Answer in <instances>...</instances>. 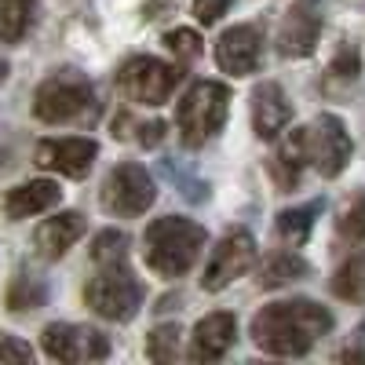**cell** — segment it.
I'll list each match as a JSON object with an SVG mask.
<instances>
[{
    "label": "cell",
    "instance_id": "3",
    "mask_svg": "<svg viewBox=\"0 0 365 365\" xmlns=\"http://www.w3.org/2000/svg\"><path fill=\"white\" fill-rule=\"evenodd\" d=\"M230 113V88L220 81H197L175 110V125L187 146H205L227 125Z\"/></svg>",
    "mask_w": 365,
    "mask_h": 365
},
{
    "label": "cell",
    "instance_id": "2",
    "mask_svg": "<svg viewBox=\"0 0 365 365\" xmlns=\"http://www.w3.org/2000/svg\"><path fill=\"white\" fill-rule=\"evenodd\" d=\"M205 227L182 216H165L146 227V263L165 278H182L205 249Z\"/></svg>",
    "mask_w": 365,
    "mask_h": 365
},
{
    "label": "cell",
    "instance_id": "5",
    "mask_svg": "<svg viewBox=\"0 0 365 365\" xmlns=\"http://www.w3.org/2000/svg\"><path fill=\"white\" fill-rule=\"evenodd\" d=\"M84 303L106 322H128L143 303V285L135 282L128 263H110L88 282Z\"/></svg>",
    "mask_w": 365,
    "mask_h": 365
},
{
    "label": "cell",
    "instance_id": "16",
    "mask_svg": "<svg viewBox=\"0 0 365 365\" xmlns=\"http://www.w3.org/2000/svg\"><path fill=\"white\" fill-rule=\"evenodd\" d=\"M84 234V216L81 212H63V216H51L37 227L34 234V245L44 259H58L66 249L77 245V237Z\"/></svg>",
    "mask_w": 365,
    "mask_h": 365
},
{
    "label": "cell",
    "instance_id": "20",
    "mask_svg": "<svg viewBox=\"0 0 365 365\" xmlns=\"http://www.w3.org/2000/svg\"><path fill=\"white\" fill-rule=\"evenodd\" d=\"M37 22V4L34 0H0V41L19 44Z\"/></svg>",
    "mask_w": 365,
    "mask_h": 365
},
{
    "label": "cell",
    "instance_id": "31",
    "mask_svg": "<svg viewBox=\"0 0 365 365\" xmlns=\"http://www.w3.org/2000/svg\"><path fill=\"white\" fill-rule=\"evenodd\" d=\"M0 361H34V347L11 336H0Z\"/></svg>",
    "mask_w": 365,
    "mask_h": 365
},
{
    "label": "cell",
    "instance_id": "18",
    "mask_svg": "<svg viewBox=\"0 0 365 365\" xmlns=\"http://www.w3.org/2000/svg\"><path fill=\"white\" fill-rule=\"evenodd\" d=\"M63 201V190H58V182L51 179H34V182H22V187L8 190L4 197V208L11 220H26V216H37V212H48Z\"/></svg>",
    "mask_w": 365,
    "mask_h": 365
},
{
    "label": "cell",
    "instance_id": "4",
    "mask_svg": "<svg viewBox=\"0 0 365 365\" xmlns=\"http://www.w3.org/2000/svg\"><path fill=\"white\" fill-rule=\"evenodd\" d=\"M96 110V88L81 70H58L48 81H41L34 96V117L44 125H66L81 120Z\"/></svg>",
    "mask_w": 365,
    "mask_h": 365
},
{
    "label": "cell",
    "instance_id": "9",
    "mask_svg": "<svg viewBox=\"0 0 365 365\" xmlns=\"http://www.w3.org/2000/svg\"><path fill=\"white\" fill-rule=\"evenodd\" d=\"M48 358L55 361H103L110 354V344L99 329L91 325H70V322H55L44 329L41 336Z\"/></svg>",
    "mask_w": 365,
    "mask_h": 365
},
{
    "label": "cell",
    "instance_id": "23",
    "mask_svg": "<svg viewBox=\"0 0 365 365\" xmlns=\"http://www.w3.org/2000/svg\"><path fill=\"white\" fill-rule=\"evenodd\" d=\"M358 73H361V55H358V48L354 44H344L340 48V55L332 58V66H329V73H325V91H344L347 84H354L358 81Z\"/></svg>",
    "mask_w": 365,
    "mask_h": 365
},
{
    "label": "cell",
    "instance_id": "1",
    "mask_svg": "<svg viewBox=\"0 0 365 365\" xmlns=\"http://www.w3.org/2000/svg\"><path fill=\"white\" fill-rule=\"evenodd\" d=\"M329 329H332V314L322 303L285 299V303H267V307L252 318V340L267 354L303 358Z\"/></svg>",
    "mask_w": 365,
    "mask_h": 365
},
{
    "label": "cell",
    "instance_id": "10",
    "mask_svg": "<svg viewBox=\"0 0 365 365\" xmlns=\"http://www.w3.org/2000/svg\"><path fill=\"white\" fill-rule=\"evenodd\" d=\"M256 259V237L249 230H230L216 249H212V259L205 267L201 285L208 292H220L223 285H230L234 278H241Z\"/></svg>",
    "mask_w": 365,
    "mask_h": 365
},
{
    "label": "cell",
    "instance_id": "12",
    "mask_svg": "<svg viewBox=\"0 0 365 365\" xmlns=\"http://www.w3.org/2000/svg\"><path fill=\"white\" fill-rule=\"evenodd\" d=\"M96 154H99V146L91 139H44L37 146V165L58 175H70V179H84L91 172Z\"/></svg>",
    "mask_w": 365,
    "mask_h": 365
},
{
    "label": "cell",
    "instance_id": "32",
    "mask_svg": "<svg viewBox=\"0 0 365 365\" xmlns=\"http://www.w3.org/2000/svg\"><path fill=\"white\" fill-rule=\"evenodd\" d=\"M165 120H146V125H143V132H139V143L143 146H158L161 139H165Z\"/></svg>",
    "mask_w": 365,
    "mask_h": 365
},
{
    "label": "cell",
    "instance_id": "15",
    "mask_svg": "<svg viewBox=\"0 0 365 365\" xmlns=\"http://www.w3.org/2000/svg\"><path fill=\"white\" fill-rule=\"evenodd\" d=\"M234 336H237V322H234V314L216 311V314H208V318L197 322L194 340H190V354H194L197 361H220V358L230 351Z\"/></svg>",
    "mask_w": 365,
    "mask_h": 365
},
{
    "label": "cell",
    "instance_id": "28",
    "mask_svg": "<svg viewBox=\"0 0 365 365\" xmlns=\"http://www.w3.org/2000/svg\"><path fill=\"white\" fill-rule=\"evenodd\" d=\"M340 234L351 237V241H361L365 237V194H358L347 212H344V220H340Z\"/></svg>",
    "mask_w": 365,
    "mask_h": 365
},
{
    "label": "cell",
    "instance_id": "35",
    "mask_svg": "<svg viewBox=\"0 0 365 365\" xmlns=\"http://www.w3.org/2000/svg\"><path fill=\"white\" fill-rule=\"evenodd\" d=\"M303 4H318V0H303Z\"/></svg>",
    "mask_w": 365,
    "mask_h": 365
},
{
    "label": "cell",
    "instance_id": "27",
    "mask_svg": "<svg viewBox=\"0 0 365 365\" xmlns=\"http://www.w3.org/2000/svg\"><path fill=\"white\" fill-rule=\"evenodd\" d=\"M165 44L172 48V55L182 58V63H190V58L201 55V37L194 34V29H172V34L165 37Z\"/></svg>",
    "mask_w": 365,
    "mask_h": 365
},
{
    "label": "cell",
    "instance_id": "25",
    "mask_svg": "<svg viewBox=\"0 0 365 365\" xmlns=\"http://www.w3.org/2000/svg\"><path fill=\"white\" fill-rule=\"evenodd\" d=\"M91 259L99 267H110V263H128V237L120 230H103L91 245Z\"/></svg>",
    "mask_w": 365,
    "mask_h": 365
},
{
    "label": "cell",
    "instance_id": "6",
    "mask_svg": "<svg viewBox=\"0 0 365 365\" xmlns=\"http://www.w3.org/2000/svg\"><path fill=\"white\" fill-rule=\"evenodd\" d=\"M117 84L125 91V99H132L139 106H161L179 84V70L161 63V58L139 55V58H128V63L120 66Z\"/></svg>",
    "mask_w": 365,
    "mask_h": 365
},
{
    "label": "cell",
    "instance_id": "30",
    "mask_svg": "<svg viewBox=\"0 0 365 365\" xmlns=\"http://www.w3.org/2000/svg\"><path fill=\"white\" fill-rule=\"evenodd\" d=\"M230 8V0H194V15L201 26H212V22H220V15Z\"/></svg>",
    "mask_w": 365,
    "mask_h": 365
},
{
    "label": "cell",
    "instance_id": "7",
    "mask_svg": "<svg viewBox=\"0 0 365 365\" xmlns=\"http://www.w3.org/2000/svg\"><path fill=\"white\" fill-rule=\"evenodd\" d=\"M154 179L150 172L135 161H125L110 172V179L103 182V208L113 212V216H139L154 205Z\"/></svg>",
    "mask_w": 365,
    "mask_h": 365
},
{
    "label": "cell",
    "instance_id": "19",
    "mask_svg": "<svg viewBox=\"0 0 365 365\" xmlns=\"http://www.w3.org/2000/svg\"><path fill=\"white\" fill-rule=\"evenodd\" d=\"M322 208H325V201H322V197H318V201H311V205H299V208H285L282 216H278V223H274V230H278V237L285 241V245L299 249L303 241L311 237L314 220L322 216Z\"/></svg>",
    "mask_w": 365,
    "mask_h": 365
},
{
    "label": "cell",
    "instance_id": "21",
    "mask_svg": "<svg viewBox=\"0 0 365 365\" xmlns=\"http://www.w3.org/2000/svg\"><path fill=\"white\" fill-rule=\"evenodd\" d=\"M307 259L296 256V252H274L263 270H259V285L263 289H278V285H289V282H299V278H307Z\"/></svg>",
    "mask_w": 365,
    "mask_h": 365
},
{
    "label": "cell",
    "instance_id": "8",
    "mask_svg": "<svg viewBox=\"0 0 365 365\" xmlns=\"http://www.w3.org/2000/svg\"><path fill=\"white\" fill-rule=\"evenodd\" d=\"M351 150L354 146H351V135H347L340 117L322 113L314 125H307V161L314 165L318 175L336 179L351 161Z\"/></svg>",
    "mask_w": 365,
    "mask_h": 365
},
{
    "label": "cell",
    "instance_id": "22",
    "mask_svg": "<svg viewBox=\"0 0 365 365\" xmlns=\"http://www.w3.org/2000/svg\"><path fill=\"white\" fill-rule=\"evenodd\" d=\"M332 292H336L340 299H351V303H365V256H351L336 270Z\"/></svg>",
    "mask_w": 365,
    "mask_h": 365
},
{
    "label": "cell",
    "instance_id": "13",
    "mask_svg": "<svg viewBox=\"0 0 365 365\" xmlns=\"http://www.w3.org/2000/svg\"><path fill=\"white\" fill-rule=\"evenodd\" d=\"M289 120H292V103L282 91V84L263 81L252 91V128H256V135L259 139H278Z\"/></svg>",
    "mask_w": 365,
    "mask_h": 365
},
{
    "label": "cell",
    "instance_id": "29",
    "mask_svg": "<svg viewBox=\"0 0 365 365\" xmlns=\"http://www.w3.org/2000/svg\"><path fill=\"white\" fill-rule=\"evenodd\" d=\"M161 172L175 175V182H179V187H182V197H187V201H205V197H208V182H201L197 175H194V179H187V175H179L172 161H161Z\"/></svg>",
    "mask_w": 365,
    "mask_h": 365
},
{
    "label": "cell",
    "instance_id": "17",
    "mask_svg": "<svg viewBox=\"0 0 365 365\" xmlns=\"http://www.w3.org/2000/svg\"><path fill=\"white\" fill-rule=\"evenodd\" d=\"M307 165H311L307 161V128H296L282 139V150L270 158V175L282 190H296Z\"/></svg>",
    "mask_w": 365,
    "mask_h": 365
},
{
    "label": "cell",
    "instance_id": "24",
    "mask_svg": "<svg viewBox=\"0 0 365 365\" xmlns=\"http://www.w3.org/2000/svg\"><path fill=\"white\" fill-rule=\"evenodd\" d=\"M44 296H48V289L34 278V274H19V278L8 285V307L11 311H34V307L44 303Z\"/></svg>",
    "mask_w": 365,
    "mask_h": 365
},
{
    "label": "cell",
    "instance_id": "14",
    "mask_svg": "<svg viewBox=\"0 0 365 365\" xmlns=\"http://www.w3.org/2000/svg\"><path fill=\"white\" fill-rule=\"evenodd\" d=\"M318 37H322V19L303 8V0H299L296 8H289V15L278 29V51L289 58H303L318 48Z\"/></svg>",
    "mask_w": 365,
    "mask_h": 365
},
{
    "label": "cell",
    "instance_id": "33",
    "mask_svg": "<svg viewBox=\"0 0 365 365\" xmlns=\"http://www.w3.org/2000/svg\"><path fill=\"white\" fill-rule=\"evenodd\" d=\"M358 344H361V351H347L344 358H365V325L358 329Z\"/></svg>",
    "mask_w": 365,
    "mask_h": 365
},
{
    "label": "cell",
    "instance_id": "26",
    "mask_svg": "<svg viewBox=\"0 0 365 365\" xmlns=\"http://www.w3.org/2000/svg\"><path fill=\"white\" fill-rule=\"evenodd\" d=\"M179 336H182L179 325H158L150 332V358L154 361H175L179 358Z\"/></svg>",
    "mask_w": 365,
    "mask_h": 365
},
{
    "label": "cell",
    "instance_id": "11",
    "mask_svg": "<svg viewBox=\"0 0 365 365\" xmlns=\"http://www.w3.org/2000/svg\"><path fill=\"white\" fill-rule=\"evenodd\" d=\"M259 55H263V37L256 26H230L216 44V63L230 77H249L259 66Z\"/></svg>",
    "mask_w": 365,
    "mask_h": 365
},
{
    "label": "cell",
    "instance_id": "34",
    "mask_svg": "<svg viewBox=\"0 0 365 365\" xmlns=\"http://www.w3.org/2000/svg\"><path fill=\"white\" fill-rule=\"evenodd\" d=\"M8 77V63H4V55H0V81Z\"/></svg>",
    "mask_w": 365,
    "mask_h": 365
}]
</instances>
